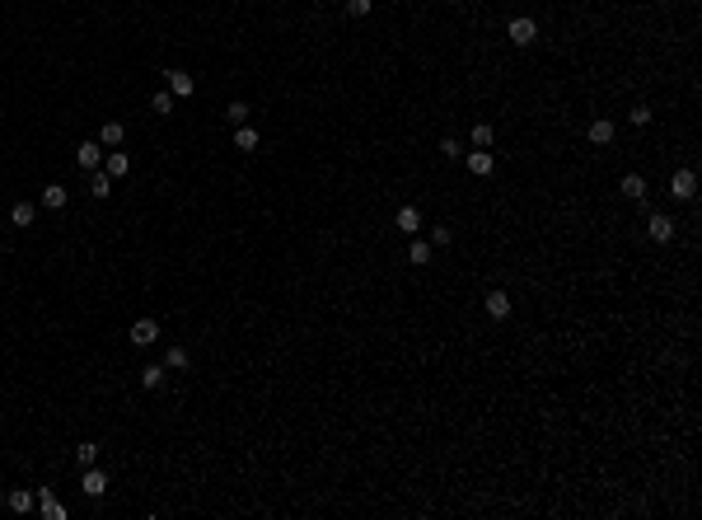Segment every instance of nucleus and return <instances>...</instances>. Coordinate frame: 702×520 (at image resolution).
I'll list each match as a JSON object with an SVG mask.
<instances>
[{"label": "nucleus", "mask_w": 702, "mask_h": 520, "mask_svg": "<svg viewBox=\"0 0 702 520\" xmlns=\"http://www.w3.org/2000/svg\"><path fill=\"white\" fill-rule=\"evenodd\" d=\"M506 33H511V43H515V48H529L534 38H539V24H534L529 15H515L511 24H506Z\"/></svg>", "instance_id": "nucleus-1"}, {"label": "nucleus", "mask_w": 702, "mask_h": 520, "mask_svg": "<svg viewBox=\"0 0 702 520\" xmlns=\"http://www.w3.org/2000/svg\"><path fill=\"white\" fill-rule=\"evenodd\" d=\"M693 192H698V173H693V169H674L670 173V197L693 202Z\"/></svg>", "instance_id": "nucleus-2"}, {"label": "nucleus", "mask_w": 702, "mask_h": 520, "mask_svg": "<svg viewBox=\"0 0 702 520\" xmlns=\"http://www.w3.org/2000/svg\"><path fill=\"white\" fill-rule=\"evenodd\" d=\"M464 164H468V173H473V178H492V169H497V155H492V150H478V145H473V150L464 155Z\"/></svg>", "instance_id": "nucleus-3"}, {"label": "nucleus", "mask_w": 702, "mask_h": 520, "mask_svg": "<svg viewBox=\"0 0 702 520\" xmlns=\"http://www.w3.org/2000/svg\"><path fill=\"white\" fill-rule=\"evenodd\" d=\"M80 492H85V497H103V492H108V473L98 469V464H89V469L80 473Z\"/></svg>", "instance_id": "nucleus-4"}, {"label": "nucleus", "mask_w": 702, "mask_h": 520, "mask_svg": "<svg viewBox=\"0 0 702 520\" xmlns=\"http://www.w3.org/2000/svg\"><path fill=\"white\" fill-rule=\"evenodd\" d=\"M646 235H651L655 244H670V239H674V216H665V211H655L651 221H646Z\"/></svg>", "instance_id": "nucleus-5"}, {"label": "nucleus", "mask_w": 702, "mask_h": 520, "mask_svg": "<svg viewBox=\"0 0 702 520\" xmlns=\"http://www.w3.org/2000/svg\"><path fill=\"white\" fill-rule=\"evenodd\" d=\"M159 342V324L155 319H136L131 324V347H155Z\"/></svg>", "instance_id": "nucleus-6"}, {"label": "nucleus", "mask_w": 702, "mask_h": 520, "mask_svg": "<svg viewBox=\"0 0 702 520\" xmlns=\"http://www.w3.org/2000/svg\"><path fill=\"white\" fill-rule=\"evenodd\" d=\"M75 164L80 169H98V164H103V145L98 141H80L75 145Z\"/></svg>", "instance_id": "nucleus-7"}, {"label": "nucleus", "mask_w": 702, "mask_h": 520, "mask_svg": "<svg viewBox=\"0 0 702 520\" xmlns=\"http://www.w3.org/2000/svg\"><path fill=\"white\" fill-rule=\"evenodd\" d=\"M164 80H169V94L173 99H192V89H197V80L187 75V71H164Z\"/></svg>", "instance_id": "nucleus-8"}, {"label": "nucleus", "mask_w": 702, "mask_h": 520, "mask_svg": "<svg viewBox=\"0 0 702 520\" xmlns=\"http://www.w3.org/2000/svg\"><path fill=\"white\" fill-rule=\"evenodd\" d=\"M38 516L43 520H66V506L52 497V488H38Z\"/></svg>", "instance_id": "nucleus-9"}, {"label": "nucleus", "mask_w": 702, "mask_h": 520, "mask_svg": "<svg viewBox=\"0 0 702 520\" xmlns=\"http://www.w3.org/2000/svg\"><path fill=\"white\" fill-rule=\"evenodd\" d=\"M393 225H398V230H403V235L412 239V235L421 230V211H417V206H398V216H393Z\"/></svg>", "instance_id": "nucleus-10"}, {"label": "nucleus", "mask_w": 702, "mask_h": 520, "mask_svg": "<svg viewBox=\"0 0 702 520\" xmlns=\"http://www.w3.org/2000/svg\"><path fill=\"white\" fill-rule=\"evenodd\" d=\"M122 141H126V127L122 122H103V127H98V145H103V150H117Z\"/></svg>", "instance_id": "nucleus-11"}, {"label": "nucleus", "mask_w": 702, "mask_h": 520, "mask_svg": "<svg viewBox=\"0 0 702 520\" xmlns=\"http://www.w3.org/2000/svg\"><path fill=\"white\" fill-rule=\"evenodd\" d=\"M126 169H131V159H126V150H108V155H103V173H108L112 183H117V178H122Z\"/></svg>", "instance_id": "nucleus-12"}, {"label": "nucleus", "mask_w": 702, "mask_h": 520, "mask_svg": "<svg viewBox=\"0 0 702 520\" xmlns=\"http://www.w3.org/2000/svg\"><path fill=\"white\" fill-rule=\"evenodd\" d=\"M618 188H623L627 202H646V178H641V173H623V183H618Z\"/></svg>", "instance_id": "nucleus-13"}, {"label": "nucleus", "mask_w": 702, "mask_h": 520, "mask_svg": "<svg viewBox=\"0 0 702 520\" xmlns=\"http://www.w3.org/2000/svg\"><path fill=\"white\" fill-rule=\"evenodd\" d=\"M483 305H487V319H506L511 315V296H506V291H487Z\"/></svg>", "instance_id": "nucleus-14"}, {"label": "nucleus", "mask_w": 702, "mask_h": 520, "mask_svg": "<svg viewBox=\"0 0 702 520\" xmlns=\"http://www.w3.org/2000/svg\"><path fill=\"white\" fill-rule=\"evenodd\" d=\"M89 197H98V202H103V197H112V178L103 173V164H98V169H89Z\"/></svg>", "instance_id": "nucleus-15"}, {"label": "nucleus", "mask_w": 702, "mask_h": 520, "mask_svg": "<svg viewBox=\"0 0 702 520\" xmlns=\"http://www.w3.org/2000/svg\"><path fill=\"white\" fill-rule=\"evenodd\" d=\"M613 131H618V127L608 122V117H594V122H590V131H585V136H590L594 145H613Z\"/></svg>", "instance_id": "nucleus-16"}, {"label": "nucleus", "mask_w": 702, "mask_h": 520, "mask_svg": "<svg viewBox=\"0 0 702 520\" xmlns=\"http://www.w3.org/2000/svg\"><path fill=\"white\" fill-rule=\"evenodd\" d=\"M5 502H10V511H19V516H24V511H33V506H38V492H29V488H15L10 497H5Z\"/></svg>", "instance_id": "nucleus-17"}, {"label": "nucleus", "mask_w": 702, "mask_h": 520, "mask_svg": "<svg viewBox=\"0 0 702 520\" xmlns=\"http://www.w3.org/2000/svg\"><path fill=\"white\" fill-rule=\"evenodd\" d=\"M33 221H38V206H33V202H15V206H10V225L24 230V225H33Z\"/></svg>", "instance_id": "nucleus-18"}, {"label": "nucleus", "mask_w": 702, "mask_h": 520, "mask_svg": "<svg viewBox=\"0 0 702 520\" xmlns=\"http://www.w3.org/2000/svg\"><path fill=\"white\" fill-rule=\"evenodd\" d=\"M258 141H263V136H258V131H253L249 122H244V127H234V150H258Z\"/></svg>", "instance_id": "nucleus-19"}, {"label": "nucleus", "mask_w": 702, "mask_h": 520, "mask_svg": "<svg viewBox=\"0 0 702 520\" xmlns=\"http://www.w3.org/2000/svg\"><path fill=\"white\" fill-rule=\"evenodd\" d=\"M407 263H417V268H426V263H431V239H417V235H412V249H407Z\"/></svg>", "instance_id": "nucleus-20"}, {"label": "nucleus", "mask_w": 702, "mask_h": 520, "mask_svg": "<svg viewBox=\"0 0 702 520\" xmlns=\"http://www.w3.org/2000/svg\"><path fill=\"white\" fill-rule=\"evenodd\" d=\"M43 206H47V211H61V206H66V188H61V183H47V188H43Z\"/></svg>", "instance_id": "nucleus-21"}, {"label": "nucleus", "mask_w": 702, "mask_h": 520, "mask_svg": "<svg viewBox=\"0 0 702 520\" xmlns=\"http://www.w3.org/2000/svg\"><path fill=\"white\" fill-rule=\"evenodd\" d=\"M492 136H497V131H492V122H473V131H468V141L478 145V150H487V145H492Z\"/></svg>", "instance_id": "nucleus-22"}, {"label": "nucleus", "mask_w": 702, "mask_h": 520, "mask_svg": "<svg viewBox=\"0 0 702 520\" xmlns=\"http://www.w3.org/2000/svg\"><path fill=\"white\" fill-rule=\"evenodd\" d=\"M249 103H244V99H234V103H230V108H225V122H230V127H244V122H249Z\"/></svg>", "instance_id": "nucleus-23"}, {"label": "nucleus", "mask_w": 702, "mask_h": 520, "mask_svg": "<svg viewBox=\"0 0 702 520\" xmlns=\"http://www.w3.org/2000/svg\"><path fill=\"white\" fill-rule=\"evenodd\" d=\"M75 464H80V469L98 464V445H94V441H80V445H75Z\"/></svg>", "instance_id": "nucleus-24"}, {"label": "nucleus", "mask_w": 702, "mask_h": 520, "mask_svg": "<svg viewBox=\"0 0 702 520\" xmlns=\"http://www.w3.org/2000/svg\"><path fill=\"white\" fill-rule=\"evenodd\" d=\"M164 370H187V347H169L164 352Z\"/></svg>", "instance_id": "nucleus-25"}, {"label": "nucleus", "mask_w": 702, "mask_h": 520, "mask_svg": "<svg viewBox=\"0 0 702 520\" xmlns=\"http://www.w3.org/2000/svg\"><path fill=\"white\" fill-rule=\"evenodd\" d=\"M150 108H155L159 117H169V113H173V94H169V89H159V94H150Z\"/></svg>", "instance_id": "nucleus-26"}, {"label": "nucleus", "mask_w": 702, "mask_h": 520, "mask_svg": "<svg viewBox=\"0 0 702 520\" xmlns=\"http://www.w3.org/2000/svg\"><path fill=\"white\" fill-rule=\"evenodd\" d=\"M140 384H145V389H159V384H164V366H145V370H140Z\"/></svg>", "instance_id": "nucleus-27"}, {"label": "nucleus", "mask_w": 702, "mask_h": 520, "mask_svg": "<svg viewBox=\"0 0 702 520\" xmlns=\"http://www.w3.org/2000/svg\"><path fill=\"white\" fill-rule=\"evenodd\" d=\"M651 117H655V113L646 108V103H637V108L627 113V122H632V127H646V122H651Z\"/></svg>", "instance_id": "nucleus-28"}, {"label": "nucleus", "mask_w": 702, "mask_h": 520, "mask_svg": "<svg viewBox=\"0 0 702 520\" xmlns=\"http://www.w3.org/2000/svg\"><path fill=\"white\" fill-rule=\"evenodd\" d=\"M374 10V0H346V15H356V19H365Z\"/></svg>", "instance_id": "nucleus-29"}, {"label": "nucleus", "mask_w": 702, "mask_h": 520, "mask_svg": "<svg viewBox=\"0 0 702 520\" xmlns=\"http://www.w3.org/2000/svg\"><path fill=\"white\" fill-rule=\"evenodd\" d=\"M440 150H445V159H459V155H464V145L454 141V136H445V141H440Z\"/></svg>", "instance_id": "nucleus-30"}, {"label": "nucleus", "mask_w": 702, "mask_h": 520, "mask_svg": "<svg viewBox=\"0 0 702 520\" xmlns=\"http://www.w3.org/2000/svg\"><path fill=\"white\" fill-rule=\"evenodd\" d=\"M440 244H450V225H436V230H431V249H440Z\"/></svg>", "instance_id": "nucleus-31"}]
</instances>
